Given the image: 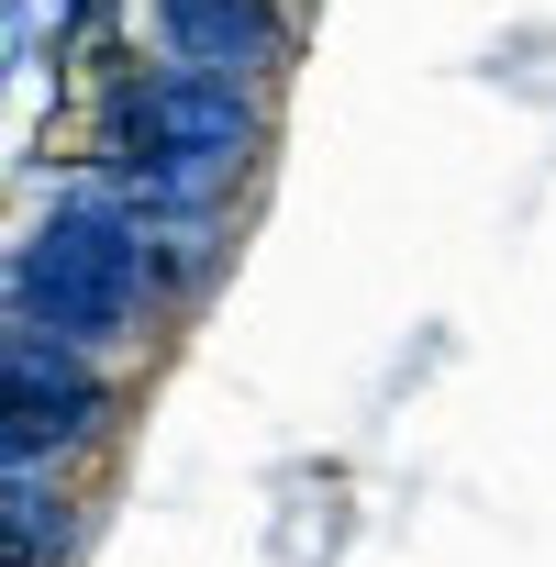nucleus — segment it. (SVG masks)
Returning <instances> with one entry per match:
<instances>
[{
  "label": "nucleus",
  "mask_w": 556,
  "mask_h": 567,
  "mask_svg": "<svg viewBox=\"0 0 556 567\" xmlns=\"http://www.w3.org/2000/svg\"><path fill=\"white\" fill-rule=\"evenodd\" d=\"M145 312H156V223L112 178H90L56 223L23 234V256H12V323L101 357V346H134Z\"/></svg>",
  "instance_id": "1"
},
{
  "label": "nucleus",
  "mask_w": 556,
  "mask_h": 567,
  "mask_svg": "<svg viewBox=\"0 0 556 567\" xmlns=\"http://www.w3.org/2000/svg\"><path fill=\"white\" fill-rule=\"evenodd\" d=\"M0 379H12V467H56V456L90 445L101 412H112V390L90 379V357L56 346V334H34V323H12Z\"/></svg>",
  "instance_id": "2"
},
{
  "label": "nucleus",
  "mask_w": 556,
  "mask_h": 567,
  "mask_svg": "<svg viewBox=\"0 0 556 567\" xmlns=\"http://www.w3.org/2000/svg\"><path fill=\"white\" fill-rule=\"evenodd\" d=\"M156 45L212 79H267L290 56V12L278 0H156Z\"/></svg>",
  "instance_id": "3"
},
{
  "label": "nucleus",
  "mask_w": 556,
  "mask_h": 567,
  "mask_svg": "<svg viewBox=\"0 0 556 567\" xmlns=\"http://www.w3.org/2000/svg\"><path fill=\"white\" fill-rule=\"evenodd\" d=\"M101 23H112V0H68V23H56V56H79Z\"/></svg>",
  "instance_id": "4"
}]
</instances>
